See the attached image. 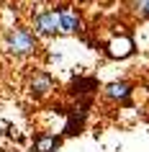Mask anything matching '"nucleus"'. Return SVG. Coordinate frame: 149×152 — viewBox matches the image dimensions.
Here are the masks:
<instances>
[{"mask_svg":"<svg viewBox=\"0 0 149 152\" xmlns=\"http://www.w3.org/2000/svg\"><path fill=\"white\" fill-rule=\"evenodd\" d=\"M54 8H57V16H59V31L62 34H80L82 31V18H80V13L72 5L59 3Z\"/></svg>","mask_w":149,"mask_h":152,"instance_id":"20e7f679","label":"nucleus"},{"mask_svg":"<svg viewBox=\"0 0 149 152\" xmlns=\"http://www.w3.org/2000/svg\"><path fill=\"white\" fill-rule=\"evenodd\" d=\"M70 88H72V96H77V98H90L95 90H98V80H95V77H77Z\"/></svg>","mask_w":149,"mask_h":152,"instance_id":"6e6552de","label":"nucleus"},{"mask_svg":"<svg viewBox=\"0 0 149 152\" xmlns=\"http://www.w3.org/2000/svg\"><path fill=\"white\" fill-rule=\"evenodd\" d=\"M131 10L139 18H149V0H131Z\"/></svg>","mask_w":149,"mask_h":152,"instance_id":"1a4fd4ad","label":"nucleus"},{"mask_svg":"<svg viewBox=\"0 0 149 152\" xmlns=\"http://www.w3.org/2000/svg\"><path fill=\"white\" fill-rule=\"evenodd\" d=\"M54 88H57V83L47 70H33L31 77H28V85H26V90L33 98H47L49 93H54Z\"/></svg>","mask_w":149,"mask_h":152,"instance_id":"7ed1b4c3","label":"nucleus"},{"mask_svg":"<svg viewBox=\"0 0 149 152\" xmlns=\"http://www.w3.org/2000/svg\"><path fill=\"white\" fill-rule=\"evenodd\" d=\"M59 144H62V137H57V134H39L36 139H33V147L31 152H57L59 150Z\"/></svg>","mask_w":149,"mask_h":152,"instance_id":"0eeeda50","label":"nucleus"},{"mask_svg":"<svg viewBox=\"0 0 149 152\" xmlns=\"http://www.w3.org/2000/svg\"><path fill=\"white\" fill-rule=\"evenodd\" d=\"M31 28L39 36H44V39H52V36H57L59 31V16H57V8H44L39 10V13H33V23Z\"/></svg>","mask_w":149,"mask_h":152,"instance_id":"f03ea898","label":"nucleus"},{"mask_svg":"<svg viewBox=\"0 0 149 152\" xmlns=\"http://www.w3.org/2000/svg\"><path fill=\"white\" fill-rule=\"evenodd\" d=\"M134 52V41L129 36H118V39L108 41V57L113 59H126V57H131Z\"/></svg>","mask_w":149,"mask_h":152,"instance_id":"423d86ee","label":"nucleus"},{"mask_svg":"<svg viewBox=\"0 0 149 152\" xmlns=\"http://www.w3.org/2000/svg\"><path fill=\"white\" fill-rule=\"evenodd\" d=\"M103 93H105V98H108V101L126 103V101L131 98V93H134V85H131V83H126V80H116V83H108Z\"/></svg>","mask_w":149,"mask_h":152,"instance_id":"39448f33","label":"nucleus"},{"mask_svg":"<svg viewBox=\"0 0 149 152\" xmlns=\"http://www.w3.org/2000/svg\"><path fill=\"white\" fill-rule=\"evenodd\" d=\"M3 47L10 57H18V59L31 57L39 52V34L28 26H10L3 34Z\"/></svg>","mask_w":149,"mask_h":152,"instance_id":"f257e3e1","label":"nucleus"}]
</instances>
